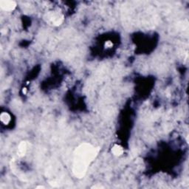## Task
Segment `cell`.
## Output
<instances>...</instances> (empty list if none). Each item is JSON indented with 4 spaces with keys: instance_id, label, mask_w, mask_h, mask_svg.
<instances>
[{
    "instance_id": "obj_1",
    "label": "cell",
    "mask_w": 189,
    "mask_h": 189,
    "mask_svg": "<svg viewBox=\"0 0 189 189\" xmlns=\"http://www.w3.org/2000/svg\"><path fill=\"white\" fill-rule=\"evenodd\" d=\"M100 148L93 146L88 143L81 144L74 151L72 173L77 178H83L92 162L96 158Z\"/></svg>"
},
{
    "instance_id": "obj_2",
    "label": "cell",
    "mask_w": 189,
    "mask_h": 189,
    "mask_svg": "<svg viewBox=\"0 0 189 189\" xmlns=\"http://www.w3.org/2000/svg\"><path fill=\"white\" fill-rule=\"evenodd\" d=\"M0 7L6 11H11L16 8V3L15 1H9V0H1L0 1Z\"/></svg>"
},
{
    "instance_id": "obj_6",
    "label": "cell",
    "mask_w": 189,
    "mask_h": 189,
    "mask_svg": "<svg viewBox=\"0 0 189 189\" xmlns=\"http://www.w3.org/2000/svg\"><path fill=\"white\" fill-rule=\"evenodd\" d=\"M0 119H1V122H2L4 124L7 125L10 121V116L8 113L3 112L1 113V115H0Z\"/></svg>"
},
{
    "instance_id": "obj_7",
    "label": "cell",
    "mask_w": 189,
    "mask_h": 189,
    "mask_svg": "<svg viewBox=\"0 0 189 189\" xmlns=\"http://www.w3.org/2000/svg\"><path fill=\"white\" fill-rule=\"evenodd\" d=\"M105 45L107 47H112L113 44H112V42H111L110 41H106V42Z\"/></svg>"
},
{
    "instance_id": "obj_5",
    "label": "cell",
    "mask_w": 189,
    "mask_h": 189,
    "mask_svg": "<svg viewBox=\"0 0 189 189\" xmlns=\"http://www.w3.org/2000/svg\"><path fill=\"white\" fill-rule=\"evenodd\" d=\"M112 152L114 155L120 156L123 153V148L121 146L118 145V144H115L112 148Z\"/></svg>"
},
{
    "instance_id": "obj_9",
    "label": "cell",
    "mask_w": 189,
    "mask_h": 189,
    "mask_svg": "<svg viewBox=\"0 0 189 189\" xmlns=\"http://www.w3.org/2000/svg\"><path fill=\"white\" fill-rule=\"evenodd\" d=\"M36 188H44V187L42 185H39V186H37Z\"/></svg>"
},
{
    "instance_id": "obj_4",
    "label": "cell",
    "mask_w": 189,
    "mask_h": 189,
    "mask_svg": "<svg viewBox=\"0 0 189 189\" xmlns=\"http://www.w3.org/2000/svg\"><path fill=\"white\" fill-rule=\"evenodd\" d=\"M27 151V143L25 141H22L19 143V147H18L17 154L19 157H22L25 155V153Z\"/></svg>"
},
{
    "instance_id": "obj_8",
    "label": "cell",
    "mask_w": 189,
    "mask_h": 189,
    "mask_svg": "<svg viewBox=\"0 0 189 189\" xmlns=\"http://www.w3.org/2000/svg\"><path fill=\"white\" fill-rule=\"evenodd\" d=\"M92 188H104V187L101 186V185H95L92 187Z\"/></svg>"
},
{
    "instance_id": "obj_3",
    "label": "cell",
    "mask_w": 189,
    "mask_h": 189,
    "mask_svg": "<svg viewBox=\"0 0 189 189\" xmlns=\"http://www.w3.org/2000/svg\"><path fill=\"white\" fill-rule=\"evenodd\" d=\"M50 19L53 25L59 26L63 22L64 16L59 14H51V16H50Z\"/></svg>"
}]
</instances>
